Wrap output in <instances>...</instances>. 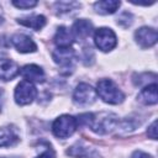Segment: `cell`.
I'll list each match as a JSON object with an SVG mask.
<instances>
[{
  "label": "cell",
  "instance_id": "obj_1",
  "mask_svg": "<svg viewBox=\"0 0 158 158\" xmlns=\"http://www.w3.org/2000/svg\"><path fill=\"white\" fill-rule=\"evenodd\" d=\"M95 93L100 96V99L104 102L110 104V105H117L125 100V94L111 79L99 80Z\"/></svg>",
  "mask_w": 158,
  "mask_h": 158
},
{
  "label": "cell",
  "instance_id": "obj_2",
  "mask_svg": "<svg viewBox=\"0 0 158 158\" xmlns=\"http://www.w3.org/2000/svg\"><path fill=\"white\" fill-rule=\"evenodd\" d=\"M117 123V116L112 112H100V114H91L90 121L88 127L91 128L98 135L109 133L111 130L115 128Z\"/></svg>",
  "mask_w": 158,
  "mask_h": 158
},
{
  "label": "cell",
  "instance_id": "obj_3",
  "mask_svg": "<svg viewBox=\"0 0 158 158\" xmlns=\"http://www.w3.org/2000/svg\"><path fill=\"white\" fill-rule=\"evenodd\" d=\"M78 128L77 118L72 115H62L57 117L52 123V132L58 138L70 137Z\"/></svg>",
  "mask_w": 158,
  "mask_h": 158
},
{
  "label": "cell",
  "instance_id": "obj_4",
  "mask_svg": "<svg viewBox=\"0 0 158 158\" xmlns=\"http://www.w3.org/2000/svg\"><path fill=\"white\" fill-rule=\"evenodd\" d=\"M94 43L95 46L102 51L109 52L114 49L117 44V37L115 32L109 27H100L94 33Z\"/></svg>",
  "mask_w": 158,
  "mask_h": 158
},
{
  "label": "cell",
  "instance_id": "obj_5",
  "mask_svg": "<svg viewBox=\"0 0 158 158\" xmlns=\"http://www.w3.org/2000/svg\"><path fill=\"white\" fill-rule=\"evenodd\" d=\"M14 96H15L16 104L25 106V105L31 104L35 100V98L37 96V89L32 83L27 80H22L17 84Z\"/></svg>",
  "mask_w": 158,
  "mask_h": 158
},
{
  "label": "cell",
  "instance_id": "obj_6",
  "mask_svg": "<svg viewBox=\"0 0 158 158\" xmlns=\"http://www.w3.org/2000/svg\"><path fill=\"white\" fill-rule=\"evenodd\" d=\"M53 60L62 69H67V74L73 72L75 62V52L73 48H57L52 53Z\"/></svg>",
  "mask_w": 158,
  "mask_h": 158
},
{
  "label": "cell",
  "instance_id": "obj_7",
  "mask_svg": "<svg viewBox=\"0 0 158 158\" xmlns=\"http://www.w3.org/2000/svg\"><path fill=\"white\" fill-rule=\"evenodd\" d=\"M95 99H96L95 90L86 83H80L73 93V101L75 105L79 106L91 105L95 101Z\"/></svg>",
  "mask_w": 158,
  "mask_h": 158
},
{
  "label": "cell",
  "instance_id": "obj_8",
  "mask_svg": "<svg viewBox=\"0 0 158 158\" xmlns=\"http://www.w3.org/2000/svg\"><path fill=\"white\" fill-rule=\"evenodd\" d=\"M135 40L141 48H149L156 44L158 40L157 31L152 27H141L135 32Z\"/></svg>",
  "mask_w": 158,
  "mask_h": 158
},
{
  "label": "cell",
  "instance_id": "obj_9",
  "mask_svg": "<svg viewBox=\"0 0 158 158\" xmlns=\"http://www.w3.org/2000/svg\"><path fill=\"white\" fill-rule=\"evenodd\" d=\"M11 43L20 53H33L37 51V44L33 40L23 33H15L11 36Z\"/></svg>",
  "mask_w": 158,
  "mask_h": 158
},
{
  "label": "cell",
  "instance_id": "obj_10",
  "mask_svg": "<svg viewBox=\"0 0 158 158\" xmlns=\"http://www.w3.org/2000/svg\"><path fill=\"white\" fill-rule=\"evenodd\" d=\"M72 35L74 40L84 41L86 40L91 32H93V23L86 19H79L77 20L72 26Z\"/></svg>",
  "mask_w": 158,
  "mask_h": 158
},
{
  "label": "cell",
  "instance_id": "obj_11",
  "mask_svg": "<svg viewBox=\"0 0 158 158\" xmlns=\"http://www.w3.org/2000/svg\"><path fill=\"white\" fill-rule=\"evenodd\" d=\"M20 136L17 128L12 125L0 127V147H11L19 143Z\"/></svg>",
  "mask_w": 158,
  "mask_h": 158
},
{
  "label": "cell",
  "instance_id": "obj_12",
  "mask_svg": "<svg viewBox=\"0 0 158 158\" xmlns=\"http://www.w3.org/2000/svg\"><path fill=\"white\" fill-rule=\"evenodd\" d=\"M20 74L19 64L12 59H0V79L9 81Z\"/></svg>",
  "mask_w": 158,
  "mask_h": 158
},
{
  "label": "cell",
  "instance_id": "obj_13",
  "mask_svg": "<svg viewBox=\"0 0 158 158\" xmlns=\"http://www.w3.org/2000/svg\"><path fill=\"white\" fill-rule=\"evenodd\" d=\"M21 75L25 78V80L30 83H43L46 79L44 72L40 65L36 64H27L21 69Z\"/></svg>",
  "mask_w": 158,
  "mask_h": 158
},
{
  "label": "cell",
  "instance_id": "obj_14",
  "mask_svg": "<svg viewBox=\"0 0 158 158\" xmlns=\"http://www.w3.org/2000/svg\"><path fill=\"white\" fill-rule=\"evenodd\" d=\"M53 41H54L57 48H69L73 44L74 38H73L72 31L69 28H67L65 26H60L57 28Z\"/></svg>",
  "mask_w": 158,
  "mask_h": 158
},
{
  "label": "cell",
  "instance_id": "obj_15",
  "mask_svg": "<svg viewBox=\"0 0 158 158\" xmlns=\"http://www.w3.org/2000/svg\"><path fill=\"white\" fill-rule=\"evenodd\" d=\"M138 100L144 105H156L158 102V95H157V84H148L144 86L141 93L138 94Z\"/></svg>",
  "mask_w": 158,
  "mask_h": 158
},
{
  "label": "cell",
  "instance_id": "obj_16",
  "mask_svg": "<svg viewBox=\"0 0 158 158\" xmlns=\"http://www.w3.org/2000/svg\"><path fill=\"white\" fill-rule=\"evenodd\" d=\"M17 22L22 26L30 27L32 30H41L44 25H46V17L43 15H31V16H26V17H21L17 20Z\"/></svg>",
  "mask_w": 158,
  "mask_h": 158
},
{
  "label": "cell",
  "instance_id": "obj_17",
  "mask_svg": "<svg viewBox=\"0 0 158 158\" xmlns=\"http://www.w3.org/2000/svg\"><path fill=\"white\" fill-rule=\"evenodd\" d=\"M121 2L116 0H102L94 4V9L100 15H110L116 12V10L120 7Z\"/></svg>",
  "mask_w": 158,
  "mask_h": 158
},
{
  "label": "cell",
  "instance_id": "obj_18",
  "mask_svg": "<svg viewBox=\"0 0 158 158\" xmlns=\"http://www.w3.org/2000/svg\"><path fill=\"white\" fill-rule=\"evenodd\" d=\"M67 153H68L69 156L74 157V158H83V157H85V156L89 153V149H88V147L83 146L80 142H77L74 146H72V147L68 149Z\"/></svg>",
  "mask_w": 158,
  "mask_h": 158
},
{
  "label": "cell",
  "instance_id": "obj_19",
  "mask_svg": "<svg viewBox=\"0 0 158 158\" xmlns=\"http://www.w3.org/2000/svg\"><path fill=\"white\" fill-rule=\"evenodd\" d=\"M12 5L17 9H31L37 5V1L35 0H14Z\"/></svg>",
  "mask_w": 158,
  "mask_h": 158
},
{
  "label": "cell",
  "instance_id": "obj_20",
  "mask_svg": "<svg viewBox=\"0 0 158 158\" xmlns=\"http://www.w3.org/2000/svg\"><path fill=\"white\" fill-rule=\"evenodd\" d=\"M147 136L152 139H157V121H153L149 125V127L147 130Z\"/></svg>",
  "mask_w": 158,
  "mask_h": 158
},
{
  "label": "cell",
  "instance_id": "obj_21",
  "mask_svg": "<svg viewBox=\"0 0 158 158\" xmlns=\"http://www.w3.org/2000/svg\"><path fill=\"white\" fill-rule=\"evenodd\" d=\"M36 158H56V154H54V151L51 148V147H47L46 151H43L40 156H37Z\"/></svg>",
  "mask_w": 158,
  "mask_h": 158
},
{
  "label": "cell",
  "instance_id": "obj_22",
  "mask_svg": "<svg viewBox=\"0 0 158 158\" xmlns=\"http://www.w3.org/2000/svg\"><path fill=\"white\" fill-rule=\"evenodd\" d=\"M131 158H152V156L148 153H144L142 151H136V152H133Z\"/></svg>",
  "mask_w": 158,
  "mask_h": 158
},
{
  "label": "cell",
  "instance_id": "obj_23",
  "mask_svg": "<svg viewBox=\"0 0 158 158\" xmlns=\"http://www.w3.org/2000/svg\"><path fill=\"white\" fill-rule=\"evenodd\" d=\"M0 158H21V157H17V156H11V157H0Z\"/></svg>",
  "mask_w": 158,
  "mask_h": 158
},
{
  "label": "cell",
  "instance_id": "obj_24",
  "mask_svg": "<svg viewBox=\"0 0 158 158\" xmlns=\"http://www.w3.org/2000/svg\"><path fill=\"white\" fill-rule=\"evenodd\" d=\"M2 21H4V20H2V17H1V16H0V25H1V23H2Z\"/></svg>",
  "mask_w": 158,
  "mask_h": 158
}]
</instances>
